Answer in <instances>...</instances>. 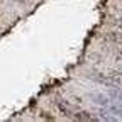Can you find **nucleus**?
Here are the masks:
<instances>
[{
  "label": "nucleus",
  "mask_w": 122,
  "mask_h": 122,
  "mask_svg": "<svg viewBox=\"0 0 122 122\" xmlns=\"http://www.w3.org/2000/svg\"><path fill=\"white\" fill-rule=\"evenodd\" d=\"M92 98H93L92 102L97 103V105H100V107H105V105L110 103V97H105L102 93H92Z\"/></svg>",
  "instance_id": "nucleus-1"
},
{
  "label": "nucleus",
  "mask_w": 122,
  "mask_h": 122,
  "mask_svg": "<svg viewBox=\"0 0 122 122\" xmlns=\"http://www.w3.org/2000/svg\"><path fill=\"white\" fill-rule=\"evenodd\" d=\"M71 117L76 119V120H95V117L88 115V112H78V114H73Z\"/></svg>",
  "instance_id": "nucleus-2"
}]
</instances>
